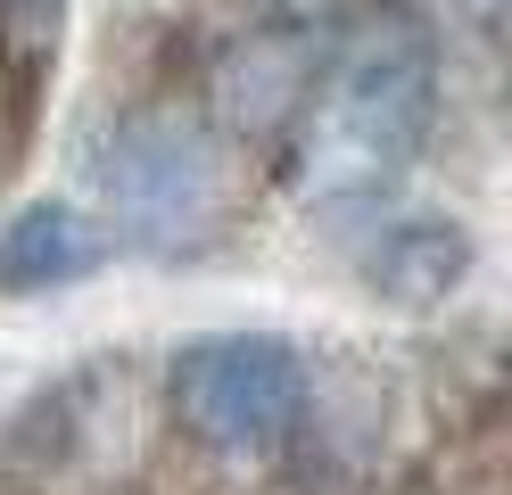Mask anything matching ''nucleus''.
I'll use <instances>...</instances> for the list:
<instances>
[{"mask_svg": "<svg viewBox=\"0 0 512 495\" xmlns=\"http://www.w3.org/2000/svg\"><path fill=\"white\" fill-rule=\"evenodd\" d=\"M58 25H67V0H0V42L25 66H42L58 50Z\"/></svg>", "mask_w": 512, "mask_h": 495, "instance_id": "nucleus-6", "label": "nucleus"}, {"mask_svg": "<svg viewBox=\"0 0 512 495\" xmlns=\"http://www.w3.org/2000/svg\"><path fill=\"white\" fill-rule=\"evenodd\" d=\"M91 182H100L108 215L133 231L141 248H182L199 240L223 207V165L215 141L190 116H124L91 149Z\"/></svg>", "mask_w": 512, "mask_h": 495, "instance_id": "nucleus-3", "label": "nucleus"}, {"mask_svg": "<svg viewBox=\"0 0 512 495\" xmlns=\"http://www.w3.org/2000/svg\"><path fill=\"white\" fill-rule=\"evenodd\" d=\"M174 405L215 454H273L306 405V355L273 330H207L174 363Z\"/></svg>", "mask_w": 512, "mask_h": 495, "instance_id": "nucleus-2", "label": "nucleus"}, {"mask_svg": "<svg viewBox=\"0 0 512 495\" xmlns=\"http://www.w3.org/2000/svg\"><path fill=\"white\" fill-rule=\"evenodd\" d=\"M430 108H438V66H430V42L413 25H372L347 42V58L331 66L323 99H314V124H306V149H298V182L314 198H380L413 149L430 132Z\"/></svg>", "mask_w": 512, "mask_h": 495, "instance_id": "nucleus-1", "label": "nucleus"}, {"mask_svg": "<svg viewBox=\"0 0 512 495\" xmlns=\"http://www.w3.org/2000/svg\"><path fill=\"white\" fill-rule=\"evenodd\" d=\"M91 264H100V231H91L75 207H58V198L25 207L9 231H0V289H9V297L67 289V281L91 273Z\"/></svg>", "mask_w": 512, "mask_h": 495, "instance_id": "nucleus-4", "label": "nucleus"}, {"mask_svg": "<svg viewBox=\"0 0 512 495\" xmlns=\"http://www.w3.org/2000/svg\"><path fill=\"white\" fill-rule=\"evenodd\" d=\"M463 264H471L463 223H389V240H372L364 273L389 289V297H405V306H430V297L455 289Z\"/></svg>", "mask_w": 512, "mask_h": 495, "instance_id": "nucleus-5", "label": "nucleus"}]
</instances>
